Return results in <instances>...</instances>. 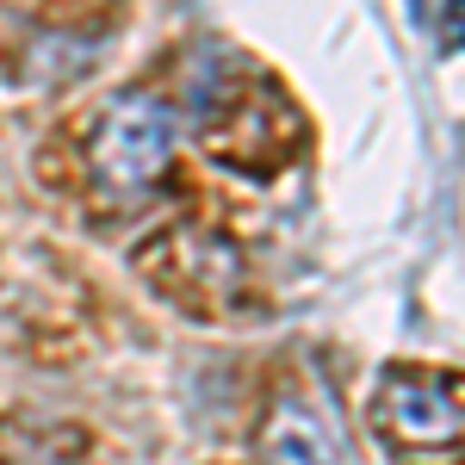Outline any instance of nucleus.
<instances>
[{
	"instance_id": "obj_2",
	"label": "nucleus",
	"mask_w": 465,
	"mask_h": 465,
	"mask_svg": "<svg viewBox=\"0 0 465 465\" xmlns=\"http://www.w3.org/2000/svg\"><path fill=\"white\" fill-rule=\"evenodd\" d=\"M379 429L403 453H453L460 447V385L434 372H391L379 385Z\"/></svg>"
},
{
	"instance_id": "obj_4",
	"label": "nucleus",
	"mask_w": 465,
	"mask_h": 465,
	"mask_svg": "<svg viewBox=\"0 0 465 465\" xmlns=\"http://www.w3.org/2000/svg\"><path fill=\"white\" fill-rule=\"evenodd\" d=\"M261 453H267V465H341L329 429H322L298 397H280L273 403V416L261 429Z\"/></svg>"
},
{
	"instance_id": "obj_3",
	"label": "nucleus",
	"mask_w": 465,
	"mask_h": 465,
	"mask_svg": "<svg viewBox=\"0 0 465 465\" xmlns=\"http://www.w3.org/2000/svg\"><path fill=\"white\" fill-rule=\"evenodd\" d=\"M298 137V118H292L273 94H223L205 118V149L230 168H249V174H273L292 155Z\"/></svg>"
},
{
	"instance_id": "obj_1",
	"label": "nucleus",
	"mask_w": 465,
	"mask_h": 465,
	"mask_svg": "<svg viewBox=\"0 0 465 465\" xmlns=\"http://www.w3.org/2000/svg\"><path fill=\"white\" fill-rule=\"evenodd\" d=\"M174 155V112L149 94H124L94 131V174L112 193H143L168 174Z\"/></svg>"
}]
</instances>
